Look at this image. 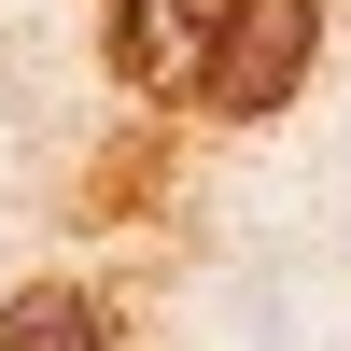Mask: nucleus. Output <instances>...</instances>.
<instances>
[{"mask_svg": "<svg viewBox=\"0 0 351 351\" xmlns=\"http://www.w3.org/2000/svg\"><path fill=\"white\" fill-rule=\"evenodd\" d=\"M309 71H324V0H211L183 99L211 112V127H267V112L309 99Z\"/></svg>", "mask_w": 351, "mask_h": 351, "instance_id": "1", "label": "nucleus"}, {"mask_svg": "<svg viewBox=\"0 0 351 351\" xmlns=\"http://www.w3.org/2000/svg\"><path fill=\"white\" fill-rule=\"evenodd\" d=\"M112 337H127V309L99 281H71V267H43V281L0 295V351H112Z\"/></svg>", "mask_w": 351, "mask_h": 351, "instance_id": "2", "label": "nucleus"}, {"mask_svg": "<svg viewBox=\"0 0 351 351\" xmlns=\"http://www.w3.org/2000/svg\"><path fill=\"white\" fill-rule=\"evenodd\" d=\"M99 14H141V0H99Z\"/></svg>", "mask_w": 351, "mask_h": 351, "instance_id": "3", "label": "nucleus"}]
</instances>
